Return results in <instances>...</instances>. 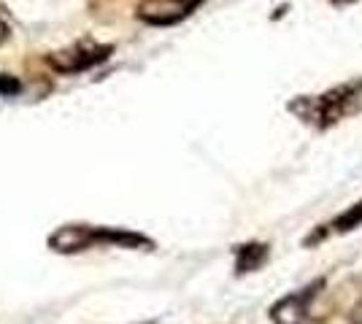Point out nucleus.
<instances>
[{
	"label": "nucleus",
	"mask_w": 362,
	"mask_h": 324,
	"mask_svg": "<svg viewBox=\"0 0 362 324\" xmlns=\"http://www.w3.org/2000/svg\"><path fill=\"white\" fill-rule=\"evenodd\" d=\"M268 246L265 244H243V246L235 248V273L243 276V273H255L262 265L268 263Z\"/></svg>",
	"instance_id": "obj_6"
},
{
	"label": "nucleus",
	"mask_w": 362,
	"mask_h": 324,
	"mask_svg": "<svg viewBox=\"0 0 362 324\" xmlns=\"http://www.w3.org/2000/svg\"><path fill=\"white\" fill-rule=\"evenodd\" d=\"M200 0H144L138 6V16L149 25H173L195 8Z\"/></svg>",
	"instance_id": "obj_5"
},
{
	"label": "nucleus",
	"mask_w": 362,
	"mask_h": 324,
	"mask_svg": "<svg viewBox=\"0 0 362 324\" xmlns=\"http://www.w3.org/2000/svg\"><path fill=\"white\" fill-rule=\"evenodd\" d=\"M357 227H362V200L354 203V205H349L346 211H344L341 216H335V219H332V224H330V230L338 232V235L357 230Z\"/></svg>",
	"instance_id": "obj_7"
},
{
	"label": "nucleus",
	"mask_w": 362,
	"mask_h": 324,
	"mask_svg": "<svg viewBox=\"0 0 362 324\" xmlns=\"http://www.w3.org/2000/svg\"><path fill=\"white\" fill-rule=\"evenodd\" d=\"M351 322H354V324H362V297L357 300L354 311H351Z\"/></svg>",
	"instance_id": "obj_8"
},
{
	"label": "nucleus",
	"mask_w": 362,
	"mask_h": 324,
	"mask_svg": "<svg viewBox=\"0 0 362 324\" xmlns=\"http://www.w3.org/2000/svg\"><path fill=\"white\" fill-rule=\"evenodd\" d=\"M325 289V278L311 281L305 289L292 292L287 297H281L271 308L273 324H305L311 319V303L317 300V294Z\"/></svg>",
	"instance_id": "obj_3"
},
{
	"label": "nucleus",
	"mask_w": 362,
	"mask_h": 324,
	"mask_svg": "<svg viewBox=\"0 0 362 324\" xmlns=\"http://www.w3.org/2000/svg\"><path fill=\"white\" fill-rule=\"evenodd\" d=\"M6 38H8V25H6L3 19H0V44H3Z\"/></svg>",
	"instance_id": "obj_9"
},
{
	"label": "nucleus",
	"mask_w": 362,
	"mask_h": 324,
	"mask_svg": "<svg viewBox=\"0 0 362 324\" xmlns=\"http://www.w3.org/2000/svg\"><path fill=\"white\" fill-rule=\"evenodd\" d=\"M341 3H344V0H341Z\"/></svg>",
	"instance_id": "obj_10"
},
{
	"label": "nucleus",
	"mask_w": 362,
	"mask_h": 324,
	"mask_svg": "<svg viewBox=\"0 0 362 324\" xmlns=\"http://www.w3.org/2000/svg\"><path fill=\"white\" fill-rule=\"evenodd\" d=\"M122 246V248H138L146 246L154 248L146 235L130 230H117V227H92V224H62L60 230L49 235V248L57 254H78L92 246Z\"/></svg>",
	"instance_id": "obj_1"
},
{
	"label": "nucleus",
	"mask_w": 362,
	"mask_h": 324,
	"mask_svg": "<svg viewBox=\"0 0 362 324\" xmlns=\"http://www.w3.org/2000/svg\"><path fill=\"white\" fill-rule=\"evenodd\" d=\"M362 108V81H349L319 97H300L289 103V111H295L303 122L314 124L319 130L346 119Z\"/></svg>",
	"instance_id": "obj_2"
},
{
	"label": "nucleus",
	"mask_w": 362,
	"mask_h": 324,
	"mask_svg": "<svg viewBox=\"0 0 362 324\" xmlns=\"http://www.w3.org/2000/svg\"><path fill=\"white\" fill-rule=\"evenodd\" d=\"M108 54H111V47H100V44L81 41V44H76V47L54 52V54L49 57V62H52V68L60 71V73H81V71H87L92 65L103 62Z\"/></svg>",
	"instance_id": "obj_4"
}]
</instances>
